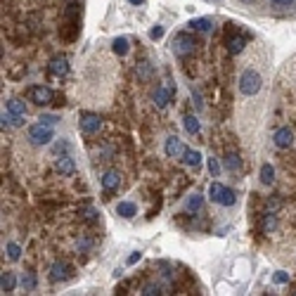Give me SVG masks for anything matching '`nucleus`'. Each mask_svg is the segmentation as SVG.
Here are the masks:
<instances>
[{"instance_id":"obj_1","label":"nucleus","mask_w":296,"mask_h":296,"mask_svg":"<svg viewBox=\"0 0 296 296\" xmlns=\"http://www.w3.org/2000/svg\"><path fill=\"white\" fill-rule=\"evenodd\" d=\"M261 85H263L261 74H258L256 69H244L242 76H240V93H242L244 97H254V95H258Z\"/></svg>"},{"instance_id":"obj_2","label":"nucleus","mask_w":296,"mask_h":296,"mask_svg":"<svg viewBox=\"0 0 296 296\" xmlns=\"http://www.w3.org/2000/svg\"><path fill=\"white\" fill-rule=\"evenodd\" d=\"M54 126H48V123H33V126H28V142L31 145H36V147H43V145H48L50 140L54 137Z\"/></svg>"},{"instance_id":"obj_3","label":"nucleus","mask_w":296,"mask_h":296,"mask_svg":"<svg viewBox=\"0 0 296 296\" xmlns=\"http://www.w3.org/2000/svg\"><path fill=\"white\" fill-rule=\"evenodd\" d=\"M209 199L220 204V206H232L235 204V192L225 188V185H220V183H211L209 185Z\"/></svg>"},{"instance_id":"obj_4","label":"nucleus","mask_w":296,"mask_h":296,"mask_svg":"<svg viewBox=\"0 0 296 296\" xmlns=\"http://www.w3.org/2000/svg\"><path fill=\"white\" fill-rule=\"evenodd\" d=\"M194 48H197V41H194L189 33H178L173 38V53L178 54V57H188V54H192Z\"/></svg>"},{"instance_id":"obj_5","label":"nucleus","mask_w":296,"mask_h":296,"mask_svg":"<svg viewBox=\"0 0 296 296\" xmlns=\"http://www.w3.org/2000/svg\"><path fill=\"white\" fill-rule=\"evenodd\" d=\"M79 128H81L83 135H95L100 128H102V119L93 114V111H83L81 121H79Z\"/></svg>"},{"instance_id":"obj_6","label":"nucleus","mask_w":296,"mask_h":296,"mask_svg":"<svg viewBox=\"0 0 296 296\" xmlns=\"http://www.w3.org/2000/svg\"><path fill=\"white\" fill-rule=\"evenodd\" d=\"M27 97L33 102V105H43V107H45V105L53 102L54 95H53V90L45 88V85H31V88L27 90Z\"/></svg>"},{"instance_id":"obj_7","label":"nucleus","mask_w":296,"mask_h":296,"mask_svg":"<svg viewBox=\"0 0 296 296\" xmlns=\"http://www.w3.org/2000/svg\"><path fill=\"white\" fill-rule=\"evenodd\" d=\"M163 152H166V157H171V159H180V157L185 154L183 140H180L178 135H171V137L166 140V145H163Z\"/></svg>"},{"instance_id":"obj_8","label":"nucleus","mask_w":296,"mask_h":296,"mask_svg":"<svg viewBox=\"0 0 296 296\" xmlns=\"http://www.w3.org/2000/svg\"><path fill=\"white\" fill-rule=\"evenodd\" d=\"M272 142H275V147L289 149L294 145V133H292L289 128H280V131H275V135H272Z\"/></svg>"},{"instance_id":"obj_9","label":"nucleus","mask_w":296,"mask_h":296,"mask_svg":"<svg viewBox=\"0 0 296 296\" xmlns=\"http://www.w3.org/2000/svg\"><path fill=\"white\" fill-rule=\"evenodd\" d=\"M69 277H71V266H69V263L57 261L53 268H50V280H53V282H62V280H69Z\"/></svg>"},{"instance_id":"obj_10","label":"nucleus","mask_w":296,"mask_h":296,"mask_svg":"<svg viewBox=\"0 0 296 296\" xmlns=\"http://www.w3.org/2000/svg\"><path fill=\"white\" fill-rule=\"evenodd\" d=\"M48 69H50V74L53 76H67L69 74V62H67V57H53L50 59V64H48Z\"/></svg>"},{"instance_id":"obj_11","label":"nucleus","mask_w":296,"mask_h":296,"mask_svg":"<svg viewBox=\"0 0 296 296\" xmlns=\"http://www.w3.org/2000/svg\"><path fill=\"white\" fill-rule=\"evenodd\" d=\"M54 168H57V173H62V175H74L76 173V163H74V159H71L69 154L59 157V159L54 161Z\"/></svg>"},{"instance_id":"obj_12","label":"nucleus","mask_w":296,"mask_h":296,"mask_svg":"<svg viewBox=\"0 0 296 296\" xmlns=\"http://www.w3.org/2000/svg\"><path fill=\"white\" fill-rule=\"evenodd\" d=\"M119 183H121L119 171H107V173L102 175V189L105 192H114V189L119 188Z\"/></svg>"},{"instance_id":"obj_13","label":"nucleus","mask_w":296,"mask_h":296,"mask_svg":"<svg viewBox=\"0 0 296 296\" xmlns=\"http://www.w3.org/2000/svg\"><path fill=\"white\" fill-rule=\"evenodd\" d=\"M168 100H171V90H168L166 85H159L157 93H154V105H157L159 109H163L166 105H168Z\"/></svg>"},{"instance_id":"obj_14","label":"nucleus","mask_w":296,"mask_h":296,"mask_svg":"<svg viewBox=\"0 0 296 296\" xmlns=\"http://www.w3.org/2000/svg\"><path fill=\"white\" fill-rule=\"evenodd\" d=\"M14 287H17V277H14V272H2V277H0V289H2V294L14 292Z\"/></svg>"},{"instance_id":"obj_15","label":"nucleus","mask_w":296,"mask_h":296,"mask_svg":"<svg viewBox=\"0 0 296 296\" xmlns=\"http://www.w3.org/2000/svg\"><path fill=\"white\" fill-rule=\"evenodd\" d=\"M135 76H137L140 81H149V79L154 76V67H152L149 62H140V64L135 67Z\"/></svg>"},{"instance_id":"obj_16","label":"nucleus","mask_w":296,"mask_h":296,"mask_svg":"<svg viewBox=\"0 0 296 296\" xmlns=\"http://www.w3.org/2000/svg\"><path fill=\"white\" fill-rule=\"evenodd\" d=\"M183 161L188 163V166H194V168H199V166H202V152H197V149H185V154H183Z\"/></svg>"},{"instance_id":"obj_17","label":"nucleus","mask_w":296,"mask_h":296,"mask_svg":"<svg viewBox=\"0 0 296 296\" xmlns=\"http://www.w3.org/2000/svg\"><path fill=\"white\" fill-rule=\"evenodd\" d=\"M116 214L121 215V218H133L137 214V206L133 202H119L116 204Z\"/></svg>"},{"instance_id":"obj_18","label":"nucleus","mask_w":296,"mask_h":296,"mask_svg":"<svg viewBox=\"0 0 296 296\" xmlns=\"http://www.w3.org/2000/svg\"><path fill=\"white\" fill-rule=\"evenodd\" d=\"M183 126H185V131L189 135H197L199 133V119L194 116V114H188L185 119H183Z\"/></svg>"},{"instance_id":"obj_19","label":"nucleus","mask_w":296,"mask_h":296,"mask_svg":"<svg viewBox=\"0 0 296 296\" xmlns=\"http://www.w3.org/2000/svg\"><path fill=\"white\" fill-rule=\"evenodd\" d=\"M244 45H246V36H237V38H230L228 41V50L232 54H240L244 50Z\"/></svg>"},{"instance_id":"obj_20","label":"nucleus","mask_w":296,"mask_h":296,"mask_svg":"<svg viewBox=\"0 0 296 296\" xmlns=\"http://www.w3.org/2000/svg\"><path fill=\"white\" fill-rule=\"evenodd\" d=\"M111 50H114V54L123 57V54L128 53V38H123V36L114 38V43H111Z\"/></svg>"},{"instance_id":"obj_21","label":"nucleus","mask_w":296,"mask_h":296,"mask_svg":"<svg viewBox=\"0 0 296 296\" xmlns=\"http://www.w3.org/2000/svg\"><path fill=\"white\" fill-rule=\"evenodd\" d=\"M272 180H275V168L270 163H263L261 166V183L263 185H272Z\"/></svg>"},{"instance_id":"obj_22","label":"nucleus","mask_w":296,"mask_h":296,"mask_svg":"<svg viewBox=\"0 0 296 296\" xmlns=\"http://www.w3.org/2000/svg\"><path fill=\"white\" fill-rule=\"evenodd\" d=\"M188 27L192 28V31H209V28L214 27V24H211V19H206V17H202V19H192V22L188 24Z\"/></svg>"},{"instance_id":"obj_23","label":"nucleus","mask_w":296,"mask_h":296,"mask_svg":"<svg viewBox=\"0 0 296 296\" xmlns=\"http://www.w3.org/2000/svg\"><path fill=\"white\" fill-rule=\"evenodd\" d=\"M223 166H225L228 171H240L242 161H240V157H237V154H225V159H223Z\"/></svg>"},{"instance_id":"obj_24","label":"nucleus","mask_w":296,"mask_h":296,"mask_svg":"<svg viewBox=\"0 0 296 296\" xmlns=\"http://www.w3.org/2000/svg\"><path fill=\"white\" fill-rule=\"evenodd\" d=\"M275 228H277V218L272 214H266L263 215V223H261V230H263V232H272Z\"/></svg>"},{"instance_id":"obj_25","label":"nucleus","mask_w":296,"mask_h":296,"mask_svg":"<svg viewBox=\"0 0 296 296\" xmlns=\"http://www.w3.org/2000/svg\"><path fill=\"white\" fill-rule=\"evenodd\" d=\"M202 204H204L202 194H192V197L188 199V211H199V209H202Z\"/></svg>"},{"instance_id":"obj_26","label":"nucleus","mask_w":296,"mask_h":296,"mask_svg":"<svg viewBox=\"0 0 296 296\" xmlns=\"http://www.w3.org/2000/svg\"><path fill=\"white\" fill-rule=\"evenodd\" d=\"M19 256H22V246L14 242L7 244V258H10V261H19Z\"/></svg>"},{"instance_id":"obj_27","label":"nucleus","mask_w":296,"mask_h":296,"mask_svg":"<svg viewBox=\"0 0 296 296\" xmlns=\"http://www.w3.org/2000/svg\"><path fill=\"white\" fill-rule=\"evenodd\" d=\"M142 294H145V296L163 294V289H161V284H145V289H142Z\"/></svg>"},{"instance_id":"obj_28","label":"nucleus","mask_w":296,"mask_h":296,"mask_svg":"<svg viewBox=\"0 0 296 296\" xmlns=\"http://www.w3.org/2000/svg\"><path fill=\"white\" fill-rule=\"evenodd\" d=\"M22 287H24V289H28V292H31V289H33V287H36V277H33V275H31V272H27V275H24V277H22Z\"/></svg>"},{"instance_id":"obj_29","label":"nucleus","mask_w":296,"mask_h":296,"mask_svg":"<svg viewBox=\"0 0 296 296\" xmlns=\"http://www.w3.org/2000/svg\"><path fill=\"white\" fill-rule=\"evenodd\" d=\"M38 121L43 123H48V126H57V121H59V116H54V114H43Z\"/></svg>"},{"instance_id":"obj_30","label":"nucleus","mask_w":296,"mask_h":296,"mask_svg":"<svg viewBox=\"0 0 296 296\" xmlns=\"http://www.w3.org/2000/svg\"><path fill=\"white\" fill-rule=\"evenodd\" d=\"M272 280H275V284H287L289 282V272H282V270H280V272H275Z\"/></svg>"},{"instance_id":"obj_31","label":"nucleus","mask_w":296,"mask_h":296,"mask_svg":"<svg viewBox=\"0 0 296 296\" xmlns=\"http://www.w3.org/2000/svg\"><path fill=\"white\" fill-rule=\"evenodd\" d=\"M209 171H211L214 178H218V175H220V163L215 161V159H209Z\"/></svg>"},{"instance_id":"obj_32","label":"nucleus","mask_w":296,"mask_h":296,"mask_svg":"<svg viewBox=\"0 0 296 296\" xmlns=\"http://www.w3.org/2000/svg\"><path fill=\"white\" fill-rule=\"evenodd\" d=\"M161 36H163V27H159V24H157V27L149 31V38H154V41H159Z\"/></svg>"},{"instance_id":"obj_33","label":"nucleus","mask_w":296,"mask_h":296,"mask_svg":"<svg viewBox=\"0 0 296 296\" xmlns=\"http://www.w3.org/2000/svg\"><path fill=\"white\" fill-rule=\"evenodd\" d=\"M275 7H292V5H296V0H270Z\"/></svg>"},{"instance_id":"obj_34","label":"nucleus","mask_w":296,"mask_h":296,"mask_svg":"<svg viewBox=\"0 0 296 296\" xmlns=\"http://www.w3.org/2000/svg\"><path fill=\"white\" fill-rule=\"evenodd\" d=\"M140 258H142V254H140V251H135V254L131 256V258H128V266H133V263H137Z\"/></svg>"},{"instance_id":"obj_35","label":"nucleus","mask_w":296,"mask_h":296,"mask_svg":"<svg viewBox=\"0 0 296 296\" xmlns=\"http://www.w3.org/2000/svg\"><path fill=\"white\" fill-rule=\"evenodd\" d=\"M128 2H131V5H142L145 0H128Z\"/></svg>"},{"instance_id":"obj_36","label":"nucleus","mask_w":296,"mask_h":296,"mask_svg":"<svg viewBox=\"0 0 296 296\" xmlns=\"http://www.w3.org/2000/svg\"><path fill=\"white\" fill-rule=\"evenodd\" d=\"M240 2H244V5H251V2H254V0H240Z\"/></svg>"}]
</instances>
